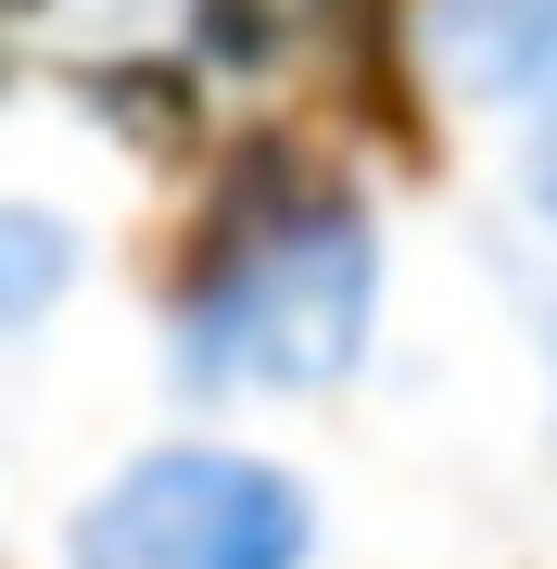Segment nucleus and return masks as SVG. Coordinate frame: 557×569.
Masks as SVG:
<instances>
[{
  "label": "nucleus",
  "instance_id": "nucleus-2",
  "mask_svg": "<svg viewBox=\"0 0 557 569\" xmlns=\"http://www.w3.org/2000/svg\"><path fill=\"white\" fill-rule=\"evenodd\" d=\"M317 507L253 443H152L63 531V569H305Z\"/></svg>",
  "mask_w": 557,
  "mask_h": 569
},
{
  "label": "nucleus",
  "instance_id": "nucleus-5",
  "mask_svg": "<svg viewBox=\"0 0 557 569\" xmlns=\"http://www.w3.org/2000/svg\"><path fill=\"white\" fill-rule=\"evenodd\" d=\"M519 203L557 228V114H533V127H519Z\"/></svg>",
  "mask_w": 557,
  "mask_h": 569
},
{
  "label": "nucleus",
  "instance_id": "nucleus-3",
  "mask_svg": "<svg viewBox=\"0 0 557 569\" xmlns=\"http://www.w3.org/2000/svg\"><path fill=\"white\" fill-rule=\"evenodd\" d=\"M431 13V63L481 114H557V0H418Z\"/></svg>",
  "mask_w": 557,
  "mask_h": 569
},
{
  "label": "nucleus",
  "instance_id": "nucleus-4",
  "mask_svg": "<svg viewBox=\"0 0 557 569\" xmlns=\"http://www.w3.org/2000/svg\"><path fill=\"white\" fill-rule=\"evenodd\" d=\"M63 291H77V228H63L51 203H0V342L39 329Z\"/></svg>",
  "mask_w": 557,
  "mask_h": 569
},
{
  "label": "nucleus",
  "instance_id": "nucleus-1",
  "mask_svg": "<svg viewBox=\"0 0 557 569\" xmlns=\"http://www.w3.org/2000/svg\"><path fill=\"white\" fill-rule=\"evenodd\" d=\"M380 329V216L342 164L267 152L203 203L166 305V367L203 406L330 392Z\"/></svg>",
  "mask_w": 557,
  "mask_h": 569
}]
</instances>
